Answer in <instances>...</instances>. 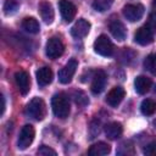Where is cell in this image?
Here are the masks:
<instances>
[{
  "label": "cell",
  "mask_w": 156,
  "mask_h": 156,
  "mask_svg": "<svg viewBox=\"0 0 156 156\" xmlns=\"http://www.w3.org/2000/svg\"><path fill=\"white\" fill-rule=\"evenodd\" d=\"M51 107H52V112L56 117L63 119L66 117H68L69 115V101H68V98L62 94V93H58V94H55L51 99Z\"/></svg>",
  "instance_id": "6da1fadb"
},
{
  "label": "cell",
  "mask_w": 156,
  "mask_h": 156,
  "mask_svg": "<svg viewBox=\"0 0 156 156\" xmlns=\"http://www.w3.org/2000/svg\"><path fill=\"white\" fill-rule=\"evenodd\" d=\"M26 113L37 119V121H41L44 117H45V113H46V108H45V102L43 99L40 98H33L28 104H27V107H26Z\"/></svg>",
  "instance_id": "7a4b0ae2"
},
{
  "label": "cell",
  "mask_w": 156,
  "mask_h": 156,
  "mask_svg": "<svg viewBox=\"0 0 156 156\" xmlns=\"http://www.w3.org/2000/svg\"><path fill=\"white\" fill-rule=\"evenodd\" d=\"M94 51L101 56H111L115 51V46L112 44V41L108 39V37L101 34L99 35L95 41H94Z\"/></svg>",
  "instance_id": "3957f363"
},
{
  "label": "cell",
  "mask_w": 156,
  "mask_h": 156,
  "mask_svg": "<svg viewBox=\"0 0 156 156\" xmlns=\"http://www.w3.org/2000/svg\"><path fill=\"white\" fill-rule=\"evenodd\" d=\"M63 50H65L63 43L57 37L50 38L48 40V43H46V46H45V54H46V56L49 58H52V60L60 57L63 54Z\"/></svg>",
  "instance_id": "277c9868"
},
{
  "label": "cell",
  "mask_w": 156,
  "mask_h": 156,
  "mask_svg": "<svg viewBox=\"0 0 156 156\" xmlns=\"http://www.w3.org/2000/svg\"><path fill=\"white\" fill-rule=\"evenodd\" d=\"M34 134H35V132H34L33 126H30V124L23 126L21 132H20V135H18V141H17L18 149L20 150H26L33 143Z\"/></svg>",
  "instance_id": "5b68a950"
},
{
  "label": "cell",
  "mask_w": 156,
  "mask_h": 156,
  "mask_svg": "<svg viewBox=\"0 0 156 156\" xmlns=\"http://www.w3.org/2000/svg\"><path fill=\"white\" fill-rule=\"evenodd\" d=\"M77 67H78V62H77L74 58L69 60V61L58 71V80H60V83H62V84H68V83L72 80V78H73V76H74V73H76V71H77Z\"/></svg>",
  "instance_id": "8992f818"
},
{
  "label": "cell",
  "mask_w": 156,
  "mask_h": 156,
  "mask_svg": "<svg viewBox=\"0 0 156 156\" xmlns=\"http://www.w3.org/2000/svg\"><path fill=\"white\" fill-rule=\"evenodd\" d=\"M123 15L129 22H136L144 15V6L140 4H128L123 7Z\"/></svg>",
  "instance_id": "52a82bcc"
},
{
  "label": "cell",
  "mask_w": 156,
  "mask_h": 156,
  "mask_svg": "<svg viewBox=\"0 0 156 156\" xmlns=\"http://www.w3.org/2000/svg\"><path fill=\"white\" fill-rule=\"evenodd\" d=\"M134 40L140 45H149L154 40V30L149 26H143L135 32Z\"/></svg>",
  "instance_id": "ba28073f"
},
{
  "label": "cell",
  "mask_w": 156,
  "mask_h": 156,
  "mask_svg": "<svg viewBox=\"0 0 156 156\" xmlns=\"http://www.w3.org/2000/svg\"><path fill=\"white\" fill-rule=\"evenodd\" d=\"M58 9L61 12V16L65 22H71L77 12V7L68 0H60L58 1Z\"/></svg>",
  "instance_id": "9c48e42d"
},
{
  "label": "cell",
  "mask_w": 156,
  "mask_h": 156,
  "mask_svg": "<svg viewBox=\"0 0 156 156\" xmlns=\"http://www.w3.org/2000/svg\"><path fill=\"white\" fill-rule=\"evenodd\" d=\"M106 80H107V77H106V73L101 69L96 71L93 76V80H91V91L94 94H100L104 89H105V85H106Z\"/></svg>",
  "instance_id": "30bf717a"
},
{
  "label": "cell",
  "mask_w": 156,
  "mask_h": 156,
  "mask_svg": "<svg viewBox=\"0 0 156 156\" xmlns=\"http://www.w3.org/2000/svg\"><path fill=\"white\" fill-rule=\"evenodd\" d=\"M89 30H90V23L84 18H79L71 28V34L74 38L79 39V38H84L89 33Z\"/></svg>",
  "instance_id": "8fae6325"
},
{
  "label": "cell",
  "mask_w": 156,
  "mask_h": 156,
  "mask_svg": "<svg viewBox=\"0 0 156 156\" xmlns=\"http://www.w3.org/2000/svg\"><path fill=\"white\" fill-rule=\"evenodd\" d=\"M15 82L18 87V90L21 91L22 95H26L29 91V85H30V80H29V76L27 72L24 71H18L15 73Z\"/></svg>",
  "instance_id": "7c38bea8"
},
{
  "label": "cell",
  "mask_w": 156,
  "mask_h": 156,
  "mask_svg": "<svg viewBox=\"0 0 156 156\" xmlns=\"http://www.w3.org/2000/svg\"><path fill=\"white\" fill-rule=\"evenodd\" d=\"M124 89L123 88H121V87H115V88H112L110 91H108V94H107V96H106V102L110 105V106H112V107H116V106H118L119 104H121V101L123 100V98H124Z\"/></svg>",
  "instance_id": "4fadbf2b"
},
{
  "label": "cell",
  "mask_w": 156,
  "mask_h": 156,
  "mask_svg": "<svg viewBox=\"0 0 156 156\" xmlns=\"http://www.w3.org/2000/svg\"><path fill=\"white\" fill-rule=\"evenodd\" d=\"M39 13H40L41 20H43L46 24L52 23L54 17H55V13H54V9H52V6H51L50 2H48V1H41V2L39 4Z\"/></svg>",
  "instance_id": "5bb4252c"
},
{
  "label": "cell",
  "mask_w": 156,
  "mask_h": 156,
  "mask_svg": "<svg viewBox=\"0 0 156 156\" xmlns=\"http://www.w3.org/2000/svg\"><path fill=\"white\" fill-rule=\"evenodd\" d=\"M110 32L117 40H124L126 39V35H127L126 28H124L123 23L118 20H115L110 23Z\"/></svg>",
  "instance_id": "9a60e30c"
},
{
  "label": "cell",
  "mask_w": 156,
  "mask_h": 156,
  "mask_svg": "<svg viewBox=\"0 0 156 156\" xmlns=\"http://www.w3.org/2000/svg\"><path fill=\"white\" fill-rule=\"evenodd\" d=\"M52 80V71L49 67H41L37 71V82L40 87L50 84Z\"/></svg>",
  "instance_id": "2e32d148"
},
{
  "label": "cell",
  "mask_w": 156,
  "mask_h": 156,
  "mask_svg": "<svg viewBox=\"0 0 156 156\" xmlns=\"http://www.w3.org/2000/svg\"><path fill=\"white\" fill-rule=\"evenodd\" d=\"M134 88L138 94H146L151 88V80L145 76H139L134 80Z\"/></svg>",
  "instance_id": "e0dca14e"
},
{
  "label": "cell",
  "mask_w": 156,
  "mask_h": 156,
  "mask_svg": "<svg viewBox=\"0 0 156 156\" xmlns=\"http://www.w3.org/2000/svg\"><path fill=\"white\" fill-rule=\"evenodd\" d=\"M110 151H111L110 145L104 143V141H100V143H96V144L91 145L90 149L88 150V154L90 156H105Z\"/></svg>",
  "instance_id": "ac0fdd59"
},
{
  "label": "cell",
  "mask_w": 156,
  "mask_h": 156,
  "mask_svg": "<svg viewBox=\"0 0 156 156\" xmlns=\"http://www.w3.org/2000/svg\"><path fill=\"white\" fill-rule=\"evenodd\" d=\"M122 130H123L122 124L118 122H111L105 126V133L110 139H117L122 134Z\"/></svg>",
  "instance_id": "d6986e66"
},
{
  "label": "cell",
  "mask_w": 156,
  "mask_h": 156,
  "mask_svg": "<svg viewBox=\"0 0 156 156\" xmlns=\"http://www.w3.org/2000/svg\"><path fill=\"white\" fill-rule=\"evenodd\" d=\"M22 28L24 30H27L28 33H30V34H37L40 30L39 22L34 17H26L22 21Z\"/></svg>",
  "instance_id": "ffe728a7"
},
{
  "label": "cell",
  "mask_w": 156,
  "mask_h": 156,
  "mask_svg": "<svg viewBox=\"0 0 156 156\" xmlns=\"http://www.w3.org/2000/svg\"><path fill=\"white\" fill-rule=\"evenodd\" d=\"M140 110H141L143 115L151 116L156 112V102L151 99H145V100H143V102L140 105Z\"/></svg>",
  "instance_id": "44dd1931"
},
{
  "label": "cell",
  "mask_w": 156,
  "mask_h": 156,
  "mask_svg": "<svg viewBox=\"0 0 156 156\" xmlns=\"http://www.w3.org/2000/svg\"><path fill=\"white\" fill-rule=\"evenodd\" d=\"M144 67L152 73L154 76H156V54H150L145 61H144Z\"/></svg>",
  "instance_id": "7402d4cb"
},
{
  "label": "cell",
  "mask_w": 156,
  "mask_h": 156,
  "mask_svg": "<svg viewBox=\"0 0 156 156\" xmlns=\"http://www.w3.org/2000/svg\"><path fill=\"white\" fill-rule=\"evenodd\" d=\"M112 2H113V0H94L93 7H94L96 11L104 12V11H106L107 9H110V6L112 5Z\"/></svg>",
  "instance_id": "603a6c76"
},
{
  "label": "cell",
  "mask_w": 156,
  "mask_h": 156,
  "mask_svg": "<svg viewBox=\"0 0 156 156\" xmlns=\"http://www.w3.org/2000/svg\"><path fill=\"white\" fill-rule=\"evenodd\" d=\"M18 10V2L16 0H6L4 4V12L6 15H13Z\"/></svg>",
  "instance_id": "cb8c5ba5"
},
{
  "label": "cell",
  "mask_w": 156,
  "mask_h": 156,
  "mask_svg": "<svg viewBox=\"0 0 156 156\" xmlns=\"http://www.w3.org/2000/svg\"><path fill=\"white\" fill-rule=\"evenodd\" d=\"M74 101H76V104L79 105V106H84V105H87V104L89 102L87 95H85L83 91H77V93L74 94Z\"/></svg>",
  "instance_id": "d4e9b609"
},
{
  "label": "cell",
  "mask_w": 156,
  "mask_h": 156,
  "mask_svg": "<svg viewBox=\"0 0 156 156\" xmlns=\"http://www.w3.org/2000/svg\"><path fill=\"white\" fill-rule=\"evenodd\" d=\"M38 155H41V156H49V155H52L55 156L56 155V151L46 145H41L39 149H38Z\"/></svg>",
  "instance_id": "484cf974"
},
{
  "label": "cell",
  "mask_w": 156,
  "mask_h": 156,
  "mask_svg": "<svg viewBox=\"0 0 156 156\" xmlns=\"http://www.w3.org/2000/svg\"><path fill=\"white\" fill-rule=\"evenodd\" d=\"M144 154L149 156H156V143H150L144 147Z\"/></svg>",
  "instance_id": "4316f807"
},
{
  "label": "cell",
  "mask_w": 156,
  "mask_h": 156,
  "mask_svg": "<svg viewBox=\"0 0 156 156\" xmlns=\"http://www.w3.org/2000/svg\"><path fill=\"white\" fill-rule=\"evenodd\" d=\"M149 27L154 30L156 29V13H151L149 16Z\"/></svg>",
  "instance_id": "83f0119b"
},
{
  "label": "cell",
  "mask_w": 156,
  "mask_h": 156,
  "mask_svg": "<svg viewBox=\"0 0 156 156\" xmlns=\"http://www.w3.org/2000/svg\"><path fill=\"white\" fill-rule=\"evenodd\" d=\"M1 102H2V105H1V115H2L5 111V98L2 95H1Z\"/></svg>",
  "instance_id": "f1b7e54d"
},
{
  "label": "cell",
  "mask_w": 156,
  "mask_h": 156,
  "mask_svg": "<svg viewBox=\"0 0 156 156\" xmlns=\"http://www.w3.org/2000/svg\"><path fill=\"white\" fill-rule=\"evenodd\" d=\"M152 4H154V6L156 7V0H152Z\"/></svg>",
  "instance_id": "f546056e"
},
{
  "label": "cell",
  "mask_w": 156,
  "mask_h": 156,
  "mask_svg": "<svg viewBox=\"0 0 156 156\" xmlns=\"http://www.w3.org/2000/svg\"><path fill=\"white\" fill-rule=\"evenodd\" d=\"M155 91H156V88H155Z\"/></svg>",
  "instance_id": "4dcf8cb0"
}]
</instances>
